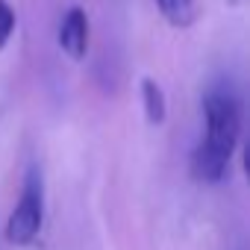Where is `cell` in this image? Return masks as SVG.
Listing matches in <instances>:
<instances>
[{"label": "cell", "instance_id": "3", "mask_svg": "<svg viewBox=\"0 0 250 250\" xmlns=\"http://www.w3.org/2000/svg\"><path fill=\"white\" fill-rule=\"evenodd\" d=\"M88 15L83 6H71L59 21V47L68 59L80 62L88 53Z\"/></svg>", "mask_w": 250, "mask_h": 250}, {"label": "cell", "instance_id": "1", "mask_svg": "<svg viewBox=\"0 0 250 250\" xmlns=\"http://www.w3.org/2000/svg\"><path fill=\"white\" fill-rule=\"evenodd\" d=\"M238 139H241V97L229 80H218L203 94V136L191 159L194 177L209 186L224 183Z\"/></svg>", "mask_w": 250, "mask_h": 250}, {"label": "cell", "instance_id": "5", "mask_svg": "<svg viewBox=\"0 0 250 250\" xmlns=\"http://www.w3.org/2000/svg\"><path fill=\"white\" fill-rule=\"evenodd\" d=\"M156 6H159L162 18L177 30L191 27L194 18H197V3L194 0H156Z\"/></svg>", "mask_w": 250, "mask_h": 250}, {"label": "cell", "instance_id": "4", "mask_svg": "<svg viewBox=\"0 0 250 250\" xmlns=\"http://www.w3.org/2000/svg\"><path fill=\"white\" fill-rule=\"evenodd\" d=\"M142 106H145V115L153 127L165 124V115H168V100H165V91L156 80L145 77L142 80Z\"/></svg>", "mask_w": 250, "mask_h": 250}, {"label": "cell", "instance_id": "2", "mask_svg": "<svg viewBox=\"0 0 250 250\" xmlns=\"http://www.w3.org/2000/svg\"><path fill=\"white\" fill-rule=\"evenodd\" d=\"M44 224V177L39 165L27 168L24 186H21V197L6 221V241L15 247H30Z\"/></svg>", "mask_w": 250, "mask_h": 250}, {"label": "cell", "instance_id": "6", "mask_svg": "<svg viewBox=\"0 0 250 250\" xmlns=\"http://www.w3.org/2000/svg\"><path fill=\"white\" fill-rule=\"evenodd\" d=\"M12 33H15V9L6 3V0H0V50L9 44Z\"/></svg>", "mask_w": 250, "mask_h": 250}]
</instances>
